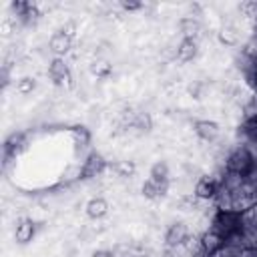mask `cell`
Returning a JSON list of instances; mask_svg holds the SVG:
<instances>
[{
  "mask_svg": "<svg viewBox=\"0 0 257 257\" xmlns=\"http://www.w3.org/2000/svg\"><path fill=\"white\" fill-rule=\"evenodd\" d=\"M209 231L219 235L223 241L241 231V213L237 211H215L209 221Z\"/></svg>",
  "mask_w": 257,
  "mask_h": 257,
  "instance_id": "cell-1",
  "label": "cell"
},
{
  "mask_svg": "<svg viewBox=\"0 0 257 257\" xmlns=\"http://www.w3.org/2000/svg\"><path fill=\"white\" fill-rule=\"evenodd\" d=\"M253 167H255V161H253L249 147L233 143L227 151V157H225V171H231V173L245 177Z\"/></svg>",
  "mask_w": 257,
  "mask_h": 257,
  "instance_id": "cell-2",
  "label": "cell"
},
{
  "mask_svg": "<svg viewBox=\"0 0 257 257\" xmlns=\"http://www.w3.org/2000/svg\"><path fill=\"white\" fill-rule=\"evenodd\" d=\"M189 237H191V229L185 221H171L165 229L163 243H165V247L177 249V247H183Z\"/></svg>",
  "mask_w": 257,
  "mask_h": 257,
  "instance_id": "cell-3",
  "label": "cell"
},
{
  "mask_svg": "<svg viewBox=\"0 0 257 257\" xmlns=\"http://www.w3.org/2000/svg\"><path fill=\"white\" fill-rule=\"evenodd\" d=\"M217 189H219V179H217L215 175H201V177L195 181L193 195H195L199 201H203V203H213Z\"/></svg>",
  "mask_w": 257,
  "mask_h": 257,
  "instance_id": "cell-4",
  "label": "cell"
},
{
  "mask_svg": "<svg viewBox=\"0 0 257 257\" xmlns=\"http://www.w3.org/2000/svg\"><path fill=\"white\" fill-rule=\"evenodd\" d=\"M10 10L14 12L16 22L22 24V26H34L38 22V18H40L38 6L36 4H30V2H12L10 4Z\"/></svg>",
  "mask_w": 257,
  "mask_h": 257,
  "instance_id": "cell-5",
  "label": "cell"
},
{
  "mask_svg": "<svg viewBox=\"0 0 257 257\" xmlns=\"http://www.w3.org/2000/svg\"><path fill=\"white\" fill-rule=\"evenodd\" d=\"M104 169H106L104 157H102L100 153H96V151H90V153L84 157L82 165H80V179H94V177L102 175Z\"/></svg>",
  "mask_w": 257,
  "mask_h": 257,
  "instance_id": "cell-6",
  "label": "cell"
},
{
  "mask_svg": "<svg viewBox=\"0 0 257 257\" xmlns=\"http://www.w3.org/2000/svg\"><path fill=\"white\" fill-rule=\"evenodd\" d=\"M46 74H48V78H50L54 84H66V82H70V78H72V74H70V64H68L64 58H52V60L48 62Z\"/></svg>",
  "mask_w": 257,
  "mask_h": 257,
  "instance_id": "cell-7",
  "label": "cell"
},
{
  "mask_svg": "<svg viewBox=\"0 0 257 257\" xmlns=\"http://www.w3.org/2000/svg\"><path fill=\"white\" fill-rule=\"evenodd\" d=\"M193 133L203 141V143H213L219 139L221 135V126L215 122V120H209V118H197L193 120Z\"/></svg>",
  "mask_w": 257,
  "mask_h": 257,
  "instance_id": "cell-8",
  "label": "cell"
},
{
  "mask_svg": "<svg viewBox=\"0 0 257 257\" xmlns=\"http://www.w3.org/2000/svg\"><path fill=\"white\" fill-rule=\"evenodd\" d=\"M70 48H72V36L64 34L62 30H56L48 38V50L54 54V58H64V54H68Z\"/></svg>",
  "mask_w": 257,
  "mask_h": 257,
  "instance_id": "cell-9",
  "label": "cell"
},
{
  "mask_svg": "<svg viewBox=\"0 0 257 257\" xmlns=\"http://www.w3.org/2000/svg\"><path fill=\"white\" fill-rule=\"evenodd\" d=\"M201 52V44L199 38H181L179 40V48H177V60L181 64L193 62Z\"/></svg>",
  "mask_w": 257,
  "mask_h": 257,
  "instance_id": "cell-10",
  "label": "cell"
},
{
  "mask_svg": "<svg viewBox=\"0 0 257 257\" xmlns=\"http://www.w3.org/2000/svg\"><path fill=\"white\" fill-rule=\"evenodd\" d=\"M36 229L38 227H36V223L32 219H28V217L18 219V223L14 227V241L18 245H28L36 237Z\"/></svg>",
  "mask_w": 257,
  "mask_h": 257,
  "instance_id": "cell-11",
  "label": "cell"
},
{
  "mask_svg": "<svg viewBox=\"0 0 257 257\" xmlns=\"http://www.w3.org/2000/svg\"><path fill=\"white\" fill-rule=\"evenodd\" d=\"M169 189H171V183H155L153 179H145L141 185V195L149 201H159L169 195Z\"/></svg>",
  "mask_w": 257,
  "mask_h": 257,
  "instance_id": "cell-12",
  "label": "cell"
},
{
  "mask_svg": "<svg viewBox=\"0 0 257 257\" xmlns=\"http://www.w3.org/2000/svg\"><path fill=\"white\" fill-rule=\"evenodd\" d=\"M241 231L253 243H257V203L241 213Z\"/></svg>",
  "mask_w": 257,
  "mask_h": 257,
  "instance_id": "cell-13",
  "label": "cell"
},
{
  "mask_svg": "<svg viewBox=\"0 0 257 257\" xmlns=\"http://www.w3.org/2000/svg\"><path fill=\"white\" fill-rule=\"evenodd\" d=\"M24 145H26V135L24 133H12L4 143V161L8 163L10 159H16V155L24 149Z\"/></svg>",
  "mask_w": 257,
  "mask_h": 257,
  "instance_id": "cell-14",
  "label": "cell"
},
{
  "mask_svg": "<svg viewBox=\"0 0 257 257\" xmlns=\"http://www.w3.org/2000/svg\"><path fill=\"white\" fill-rule=\"evenodd\" d=\"M84 211H86V217L88 219L98 221V219H102L108 213V201L104 197H92V199L86 201Z\"/></svg>",
  "mask_w": 257,
  "mask_h": 257,
  "instance_id": "cell-15",
  "label": "cell"
},
{
  "mask_svg": "<svg viewBox=\"0 0 257 257\" xmlns=\"http://www.w3.org/2000/svg\"><path fill=\"white\" fill-rule=\"evenodd\" d=\"M201 30H203V20H199V18L183 16L179 20V32L183 38H199Z\"/></svg>",
  "mask_w": 257,
  "mask_h": 257,
  "instance_id": "cell-16",
  "label": "cell"
},
{
  "mask_svg": "<svg viewBox=\"0 0 257 257\" xmlns=\"http://www.w3.org/2000/svg\"><path fill=\"white\" fill-rule=\"evenodd\" d=\"M199 237H201V245H203V251H205V255L207 257H215V253L223 247V239L219 237V235H215L213 231H201L199 233Z\"/></svg>",
  "mask_w": 257,
  "mask_h": 257,
  "instance_id": "cell-17",
  "label": "cell"
},
{
  "mask_svg": "<svg viewBox=\"0 0 257 257\" xmlns=\"http://www.w3.org/2000/svg\"><path fill=\"white\" fill-rule=\"evenodd\" d=\"M149 179L155 183H171V169L167 161H155L149 169Z\"/></svg>",
  "mask_w": 257,
  "mask_h": 257,
  "instance_id": "cell-18",
  "label": "cell"
},
{
  "mask_svg": "<svg viewBox=\"0 0 257 257\" xmlns=\"http://www.w3.org/2000/svg\"><path fill=\"white\" fill-rule=\"evenodd\" d=\"M251 62H253V56L247 54L243 48H239V50L233 54V68H235L243 78L249 74V70H251Z\"/></svg>",
  "mask_w": 257,
  "mask_h": 257,
  "instance_id": "cell-19",
  "label": "cell"
},
{
  "mask_svg": "<svg viewBox=\"0 0 257 257\" xmlns=\"http://www.w3.org/2000/svg\"><path fill=\"white\" fill-rule=\"evenodd\" d=\"M217 36H219V42L225 46H235L239 42V32H237V26L233 24H225Z\"/></svg>",
  "mask_w": 257,
  "mask_h": 257,
  "instance_id": "cell-20",
  "label": "cell"
},
{
  "mask_svg": "<svg viewBox=\"0 0 257 257\" xmlns=\"http://www.w3.org/2000/svg\"><path fill=\"white\" fill-rule=\"evenodd\" d=\"M177 205H179L181 211H187V213H191V211H201V209H203V207H201L203 201H199L195 195H183Z\"/></svg>",
  "mask_w": 257,
  "mask_h": 257,
  "instance_id": "cell-21",
  "label": "cell"
},
{
  "mask_svg": "<svg viewBox=\"0 0 257 257\" xmlns=\"http://www.w3.org/2000/svg\"><path fill=\"white\" fill-rule=\"evenodd\" d=\"M241 112H243V118H257V94H255V92H251V94L243 100Z\"/></svg>",
  "mask_w": 257,
  "mask_h": 257,
  "instance_id": "cell-22",
  "label": "cell"
},
{
  "mask_svg": "<svg viewBox=\"0 0 257 257\" xmlns=\"http://www.w3.org/2000/svg\"><path fill=\"white\" fill-rule=\"evenodd\" d=\"M243 187H245L247 193L257 201V165L243 177Z\"/></svg>",
  "mask_w": 257,
  "mask_h": 257,
  "instance_id": "cell-23",
  "label": "cell"
},
{
  "mask_svg": "<svg viewBox=\"0 0 257 257\" xmlns=\"http://www.w3.org/2000/svg\"><path fill=\"white\" fill-rule=\"evenodd\" d=\"M110 70H112V66L106 60H102V58H96V60L90 62V72L94 76H98V78H106L110 74Z\"/></svg>",
  "mask_w": 257,
  "mask_h": 257,
  "instance_id": "cell-24",
  "label": "cell"
},
{
  "mask_svg": "<svg viewBox=\"0 0 257 257\" xmlns=\"http://www.w3.org/2000/svg\"><path fill=\"white\" fill-rule=\"evenodd\" d=\"M36 88V78L34 76H22L16 80V90L20 94H30Z\"/></svg>",
  "mask_w": 257,
  "mask_h": 257,
  "instance_id": "cell-25",
  "label": "cell"
},
{
  "mask_svg": "<svg viewBox=\"0 0 257 257\" xmlns=\"http://www.w3.org/2000/svg\"><path fill=\"white\" fill-rule=\"evenodd\" d=\"M215 257H243V249H239V247H235V245L223 243V247L215 253Z\"/></svg>",
  "mask_w": 257,
  "mask_h": 257,
  "instance_id": "cell-26",
  "label": "cell"
},
{
  "mask_svg": "<svg viewBox=\"0 0 257 257\" xmlns=\"http://www.w3.org/2000/svg\"><path fill=\"white\" fill-rule=\"evenodd\" d=\"M135 163L133 161H120V163H116V173H118V177H133L135 175Z\"/></svg>",
  "mask_w": 257,
  "mask_h": 257,
  "instance_id": "cell-27",
  "label": "cell"
},
{
  "mask_svg": "<svg viewBox=\"0 0 257 257\" xmlns=\"http://www.w3.org/2000/svg\"><path fill=\"white\" fill-rule=\"evenodd\" d=\"M72 135H74V139H76V145H80V147L88 145V141H90V135H88V131H86L84 126H76V128L72 131Z\"/></svg>",
  "mask_w": 257,
  "mask_h": 257,
  "instance_id": "cell-28",
  "label": "cell"
},
{
  "mask_svg": "<svg viewBox=\"0 0 257 257\" xmlns=\"http://www.w3.org/2000/svg\"><path fill=\"white\" fill-rule=\"evenodd\" d=\"M203 88H205V84H203L201 80H195V82L189 84L187 90H189V94H191L193 98H201V96H203Z\"/></svg>",
  "mask_w": 257,
  "mask_h": 257,
  "instance_id": "cell-29",
  "label": "cell"
},
{
  "mask_svg": "<svg viewBox=\"0 0 257 257\" xmlns=\"http://www.w3.org/2000/svg\"><path fill=\"white\" fill-rule=\"evenodd\" d=\"M120 8H122L124 12H137V10L143 8V2H137V0H122V2H120Z\"/></svg>",
  "mask_w": 257,
  "mask_h": 257,
  "instance_id": "cell-30",
  "label": "cell"
},
{
  "mask_svg": "<svg viewBox=\"0 0 257 257\" xmlns=\"http://www.w3.org/2000/svg\"><path fill=\"white\" fill-rule=\"evenodd\" d=\"M10 64H4L2 66V70H0V80H2V86L6 88L8 84H10V80H12V74H10Z\"/></svg>",
  "mask_w": 257,
  "mask_h": 257,
  "instance_id": "cell-31",
  "label": "cell"
},
{
  "mask_svg": "<svg viewBox=\"0 0 257 257\" xmlns=\"http://www.w3.org/2000/svg\"><path fill=\"white\" fill-rule=\"evenodd\" d=\"M90 257H116V251L108 249V247H100V249H94L90 253Z\"/></svg>",
  "mask_w": 257,
  "mask_h": 257,
  "instance_id": "cell-32",
  "label": "cell"
},
{
  "mask_svg": "<svg viewBox=\"0 0 257 257\" xmlns=\"http://www.w3.org/2000/svg\"><path fill=\"white\" fill-rule=\"evenodd\" d=\"M64 34H68V36H72L74 38V34H76V22L74 20H68V22H64L62 24V28H60Z\"/></svg>",
  "mask_w": 257,
  "mask_h": 257,
  "instance_id": "cell-33",
  "label": "cell"
},
{
  "mask_svg": "<svg viewBox=\"0 0 257 257\" xmlns=\"http://www.w3.org/2000/svg\"><path fill=\"white\" fill-rule=\"evenodd\" d=\"M161 257H181V255H179V251H177V249L165 247V249H163V253H161Z\"/></svg>",
  "mask_w": 257,
  "mask_h": 257,
  "instance_id": "cell-34",
  "label": "cell"
},
{
  "mask_svg": "<svg viewBox=\"0 0 257 257\" xmlns=\"http://www.w3.org/2000/svg\"><path fill=\"white\" fill-rule=\"evenodd\" d=\"M243 257H257V243L243 251Z\"/></svg>",
  "mask_w": 257,
  "mask_h": 257,
  "instance_id": "cell-35",
  "label": "cell"
}]
</instances>
